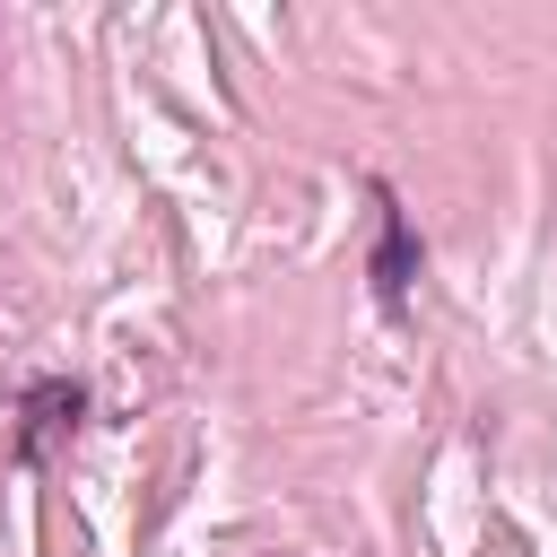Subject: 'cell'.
Masks as SVG:
<instances>
[{"label":"cell","mask_w":557,"mask_h":557,"mask_svg":"<svg viewBox=\"0 0 557 557\" xmlns=\"http://www.w3.org/2000/svg\"><path fill=\"white\" fill-rule=\"evenodd\" d=\"M374 209H383V244H374V305H383V313H400V305H409V278H418V235H409V218H400V200H392V191H374Z\"/></svg>","instance_id":"obj_2"},{"label":"cell","mask_w":557,"mask_h":557,"mask_svg":"<svg viewBox=\"0 0 557 557\" xmlns=\"http://www.w3.org/2000/svg\"><path fill=\"white\" fill-rule=\"evenodd\" d=\"M78 409H87V392H78L70 374H44V383L26 392V409H17V418H26V426H17V461H44V453L78 426Z\"/></svg>","instance_id":"obj_1"}]
</instances>
